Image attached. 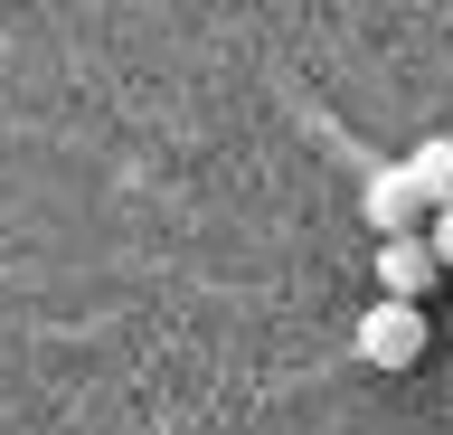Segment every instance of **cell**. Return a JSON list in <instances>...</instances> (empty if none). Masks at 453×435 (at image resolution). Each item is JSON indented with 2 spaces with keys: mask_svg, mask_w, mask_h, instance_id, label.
I'll use <instances>...</instances> for the list:
<instances>
[{
  "mask_svg": "<svg viewBox=\"0 0 453 435\" xmlns=\"http://www.w3.org/2000/svg\"><path fill=\"white\" fill-rule=\"evenodd\" d=\"M359 360L368 369H416L425 360V313L416 303H368L359 313Z\"/></svg>",
  "mask_w": 453,
  "mask_h": 435,
  "instance_id": "cell-1",
  "label": "cell"
},
{
  "mask_svg": "<svg viewBox=\"0 0 453 435\" xmlns=\"http://www.w3.org/2000/svg\"><path fill=\"white\" fill-rule=\"evenodd\" d=\"M444 284V265H434V246L425 237H396V246H378V303H416L425 313V293Z\"/></svg>",
  "mask_w": 453,
  "mask_h": 435,
  "instance_id": "cell-2",
  "label": "cell"
},
{
  "mask_svg": "<svg viewBox=\"0 0 453 435\" xmlns=\"http://www.w3.org/2000/svg\"><path fill=\"white\" fill-rule=\"evenodd\" d=\"M359 208H368V228H378V246H396V237H425V199H416V180H406V171H368Z\"/></svg>",
  "mask_w": 453,
  "mask_h": 435,
  "instance_id": "cell-3",
  "label": "cell"
},
{
  "mask_svg": "<svg viewBox=\"0 0 453 435\" xmlns=\"http://www.w3.org/2000/svg\"><path fill=\"white\" fill-rule=\"evenodd\" d=\"M396 171L416 180L425 218H444V208H453V143H416V151H406V161H396Z\"/></svg>",
  "mask_w": 453,
  "mask_h": 435,
  "instance_id": "cell-4",
  "label": "cell"
},
{
  "mask_svg": "<svg viewBox=\"0 0 453 435\" xmlns=\"http://www.w3.org/2000/svg\"><path fill=\"white\" fill-rule=\"evenodd\" d=\"M425 246H434V265L453 275V208H444V218H425Z\"/></svg>",
  "mask_w": 453,
  "mask_h": 435,
  "instance_id": "cell-5",
  "label": "cell"
}]
</instances>
